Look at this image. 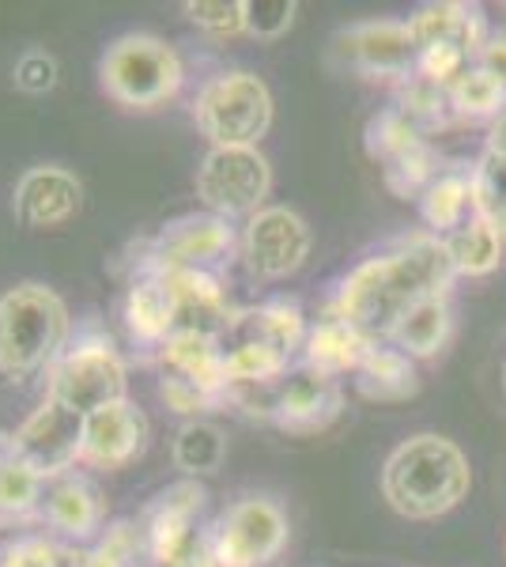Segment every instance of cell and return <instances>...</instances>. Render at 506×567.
Returning <instances> with one entry per match:
<instances>
[{"label": "cell", "instance_id": "cell-23", "mask_svg": "<svg viewBox=\"0 0 506 567\" xmlns=\"http://www.w3.org/2000/svg\"><path fill=\"white\" fill-rule=\"evenodd\" d=\"M374 344L379 341H371L363 329H355L352 322L333 315V310H326V315L310 326L299 363L329 374V379H348V374L359 371V363L366 360V352H371Z\"/></svg>", "mask_w": 506, "mask_h": 567}, {"label": "cell", "instance_id": "cell-5", "mask_svg": "<svg viewBox=\"0 0 506 567\" xmlns=\"http://www.w3.org/2000/svg\"><path fill=\"white\" fill-rule=\"evenodd\" d=\"M193 122L211 148H257L272 130V91L250 69L216 72L193 95Z\"/></svg>", "mask_w": 506, "mask_h": 567}, {"label": "cell", "instance_id": "cell-1", "mask_svg": "<svg viewBox=\"0 0 506 567\" xmlns=\"http://www.w3.org/2000/svg\"><path fill=\"white\" fill-rule=\"evenodd\" d=\"M457 272L438 235L416 231L359 258L337 280L329 310L363 329L371 341H385L412 307L431 296H450Z\"/></svg>", "mask_w": 506, "mask_h": 567}, {"label": "cell", "instance_id": "cell-31", "mask_svg": "<svg viewBox=\"0 0 506 567\" xmlns=\"http://www.w3.org/2000/svg\"><path fill=\"white\" fill-rule=\"evenodd\" d=\"M72 553L50 534H20L0 548V567H69Z\"/></svg>", "mask_w": 506, "mask_h": 567}, {"label": "cell", "instance_id": "cell-24", "mask_svg": "<svg viewBox=\"0 0 506 567\" xmlns=\"http://www.w3.org/2000/svg\"><path fill=\"white\" fill-rule=\"evenodd\" d=\"M450 341H454V303H450V296L423 299V303L412 307L409 315L393 326V333L385 337V344L401 349L416 363L438 360Z\"/></svg>", "mask_w": 506, "mask_h": 567}, {"label": "cell", "instance_id": "cell-36", "mask_svg": "<svg viewBox=\"0 0 506 567\" xmlns=\"http://www.w3.org/2000/svg\"><path fill=\"white\" fill-rule=\"evenodd\" d=\"M473 65H481L487 76L499 80V84L506 87V31H499V34L492 31V39L484 42V50L476 53Z\"/></svg>", "mask_w": 506, "mask_h": 567}, {"label": "cell", "instance_id": "cell-37", "mask_svg": "<svg viewBox=\"0 0 506 567\" xmlns=\"http://www.w3.org/2000/svg\"><path fill=\"white\" fill-rule=\"evenodd\" d=\"M481 159L487 163H495V167H503L506 171V110L499 117H495L492 125H487V133H484V152H481Z\"/></svg>", "mask_w": 506, "mask_h": 567}, {"label": "cell", "instance_id": "cell-35", "mask_svg": "<svg viewBox=\"0 0 506 567\" xmlns=\"http://www.w3.org/2000/svg\"><path fill=\"white\" fill-rule=\"evenodd\" d=\"M167 567H219V560H216V548H211V529L205 526L200 529L193 542L182 548L178 556L167 564Z\"/></svg>", "mask_w": 506, "mask_h": 567}, {"label": "cell", "instance_id": "cell-20", "mask_svg": "<svg viewBox=\"0 0 506 567\" xmlns=\"http://www.w3.org/2000/svg\"><path fill=\"white\" fill-rule=\"evenodd\" d=\"M122 322L128 341L152 355L178 333L174 296L159 272H133L128 277V288L122 296Z\"/></svg>", "mask_w": 506, "mask_h": 567}, {"label": "cell", "instance_id": "cell-4", "mask_svg": "<svg viewBox=\"0 0 506 567\" xmlns=\"http://www.w3.org/2000/svg\"><path fill=\"white\" fill-rule=\"evenodd\" d=\"M99 80L117 106L155 110L167 106L182 91L186 65L167 39L148 31H128L106 45L103 61H99Z\"/></svg>", "mask_w": 506, "mask_h": 567}, {"label": "cell", "instance_id": "cell-39", "mask_svg": "<svg viewBox=\"0 0 506 567\" xmlns=\"http://www.w3.org/2000/svg\"><path fill=\"white\" fill-rule=\"evenodd\" d=\"M503 556H506V537H503Z\"/></svg>", "mask_w": 506, "mask_h": 567}, {"label": "cell", "instance_id": "cell-11", "mask_svg": "<svg viewBox=\"0 0 506 567\" xmlns=\"http://www.w3.org/2000/svg\"><path fill=\"white\" fill-rule=\"evenodd\" d=\"M12 454L42 481L64 477L84 465V416L58 398H42L12 432Z\"/></svg>", "mask_w": 506, "mask_h": 567}, {"label": "cell", "instance_id": "cell-30", "mask_svg": "<svg viewBox=\"0 0 506 567\" xmlns=\"http://www.w3.org/2000/svg\"><path fill=\"white\" fill-rule=\"evenodd\" d=\"M136 560H144L141 529H136V523H125L122 518V523H110L91 542V548L72 556L69 567H133Z\"/></svg>", "mask_w": 506, "mask_h": 567}, {"label": "cell", "instance_id": "cell-17", "mask_svg": "<svg viewBox=\"0 0 506 567\" xmlns=\"http://www.w3.org/2000/svg\"><path fill=\"white\" fill-rule=\"evenodd\" d=\"M148 416L133 401H114L84 416V465L91 470H125L148 446Z\"/></svg>", "mask_w": 506, "mask_h": 567}, {"label": "cell", "instance_id": "cell-8", "mask_svg": "<svg viewBox=\"0 0 506 567\" xmlns=\"http://www.w3.org/2000/svg\"><path fill=\"white\" fill-rule=\"evenodd\" d=\"M219 567H269L288 548V511L265 492H246L208 526Z\"/></svg>", "mask_w": 506, "mask_h": 567}, {"label": "cell", "instance_id": "cell-3", "mask_svg": "<svg viewBox=\"0 0 506 567\" xmlns=\"http://www.w3.org/2000/svg\"><path fill=\"white\" fill-rule=\"evenodd\" d=\"M72 315L50 284L27 280L0 296V379L27 382L72 341Z\"/></svg>", "mask_w": 506, "mask_h": 567}, {"label": "cell", "instance_id": "cell-28", "mask_svg": "<svg viewBox=\"0 0 506 567\" xmlns=\"http://www.w3.org/2000/svg\"><path fill=\"white\" fill-rule=\"evenodd\" d=\"M171 458L178 465L182 477L189 481H200V477H211V473L224 465L227 458V435L216 420L200 416V420H186V424L174 432V443H171Z\"/></svg>", "mask_w": 506, "mask_h": 567}, {"label": "cell", "instance_id": "cell-22", "mask_svg": "<svg viewBox=\"0 0 506 567\" xmlns=\"http://www.w3.org/2000/svg\"><path fill=\"white\" fill-rule=\"evenodd\" d=\"M307 333H310V322L296 299H265V303H257V307H238L224 341H257V344H269V349L283 352L288 360H296V355H302Z\"/></svg>", "mask_w": 506, "mask_h": 567}, {"label": "cell", "instance_id": "cell-10", "mask_svg": "<svg viewBox=\"0 0 506 567\" xmlns=\"http://www.w3.org/2000/svg\"><path fill=\"white\" fill-rule=\"evenodd\" d=\"M314 235L310 224L288 205H265L238 231V261L254 280H288L307 265Z\"/></svg>", "mask_w": 506, "mask_h": 567}, {"label": "cell", "instance_id": "cell-25", "mask_svg": "<svg viewBox=\"0 0 506 567\" xmlns=\"http://www.w3.org/2000/svg\"><path fill=\"white\" fill-rule=\"evenodd\" d=\"M420 205V219L423 231L438 235V239H450L457 227H465L468 219L481 213V200H476V182H473V167L468 171H443L423 197Z\"/></svg>", "mask_w": 506, "mask_h": 567}, {"label": "cell", "instance_id": "cell-29", "mask_svg": "<svg viewBox=\"0 0 506 567\" xmlns=\"http://www.w3.org/2000/svg\"><path fill=\"white\" fill-rule=\"evenodd\" d=\"M450 106H454L457 122H487L492 125L495 117L506 110V87L499 80H492L481 65H468L454 84L446 87Z\"/></svg>", "mask_w": 506, "mask_h": 567}, {"label": "cell", "instance_id": "cell-9", "mask_svg": "<svg viewBox=\"0 0 506 567\" xmlns=\"http://www.w3.org/2000/svg\"><path fill=\"white\" fill-rule=\"evenodd\" d=\"M272 167L261 148H208L197 167L200 208L224 219H250L265 208Z\"/></svg>", "mask_w": 506, "mask_h": 567}, {"label": "cell", "instance_id": "cell-12", "mask_svg": "<svg viewBox=\"0 0 506 567\" xmlns=\"http://www.w3.org/2000/svg\"><path fill=\"white\" fill-rule=\"evenodd\" d=\"M333 58L363 80L409 84L416 76V42L409 20H359L337 31Z\"/></svg>", "mask_w": 506, "mask_h": 567}, {"label": "cell", "instance_id": "cell-2", "mask_svg": "<svg viewBox=\"0 0 506 567\" xmlns=\"http://www.w3.org/2000/svg\"><path fill=\"white\" fill-rule=\"evenodd\" d=\"M473 492V465L454 439L416 432L390 451L382 465V499L409 523H435Z\"/></svg>", "mask_w": 506, "mask_h": 567}, {"label": "cell", "instance_id": "cell-18", "mask_svg": "<svg viewBox=\"0 0 506 567\" xmlns=\"http://www.w3.org/2000/svg\"><path fill=\"white\" fill-rule=\"evenodd\" d=\"M167 280L174 310H178V329L189 333H208L224 341L227 329H231L238 307L227 296V284L219 272H200V269H171L159 272Z\"/></svg>", "mask_w": 506, "mask_h": 567}, {"label": "cell", "instance_id": "cell-38", "mask_svg": "<svg viewBox=\"0 0 506 567\" xmlns=\"http://www.w3.org/2000/svg\"><path fill=\"white\" fill-rule=\"evenodd\" d=\"M16 462V454H12V432H0V481H4V473H8V465Z\"/></svg>", "mask_w": 506, "mask_h": 567}, {"label": "cell", "instance_id": "cell-7", "mask_svg": "<svg viewBox=\"0 0 506 567\" xmlns=\"http://www.w3.org/2000/svg\"><path fill=\"white\" fill-rule=\"evenodd\" d=\"M231 258H238V231L231 219L200 208V213L167 219L148 243H141V258L133 261V272H219Z\"/></svg>", "mask_w": 506, "mask_h": 567}, {"label": "cell", "instance_id": "cell-27", "mask_svg": "<svg viewBox=\"0 0 506 567\" xmlns=\"http://www.w3.org/2000/svg\"><path fill=\"white\" fill-rule=\"evenodd\" d=\"M443 243L450 250V261H454L457 280L492 277L506 258V227L484 213H476L465 227H457V231Z\"/></svg>", "mask_w": 506, "mask_h": 567}, {"label": "cell", "instance_id": "cell-13", "mask_svg": "<svg viewBox=\"0 0 506 567\" xmlns=\"http://www.w3.org/2000/svg\"><path fill=\"white\" fill-rule=\"evenodd\" d=\"M205 507H208V488L200 481L182 477L155 492V496L144 503L141 518H136L144 560L152 567H167L174 556L205 529V523H200Z\"/></svg>", "mask_w": 506, "mask_h": 567}, {"label": "cell", "instance_id": "cell-34", "mask_svg": "<svg viewBox=\"0 0 506 567\" xmlns=\"http://www.w3.org/2000/svg\"><path fill=\"white\" fill-rule=\"evenodd\" d=\"M12 80H16V87L27 91V95H45V91H53L61 80L58 58L45 50H27L23 58L16 61Z\"/></svg>", "mask_w": 506, "mask_h": 567}, {"label": "cell", "instance_id": "cell-19", "mask_svg": "<svg viewBox=\"0 0 506 567\" xmlns=\"http://www.w3.org/2000/svg\"><path fill=\"white\" fill-rule=\"evenodd\" d=\"M409 31L412 42H416V53L431 50V45H450V50H462L473 61L484 50V42L492 39L484 8L465 4V0H431V4H420L409 16Z\"/></svg>", "mask_w": 506, "mask_h": 567}, {"label": "cell", "instance_id": "cell-16", "mask_svg": "<svg viewBox=\"0 0 506 567\" xmlns=\"http://www.w3.org/2000/svg\"><path fill=\"white\" fill-rule=\"evenodd\" d=\"M80 205H84V186L69 167H58V163H39V167L23 171L12 194L16 219L31 231L69 224L80 213Z\"/></svg>", "mask_w": 506, "mask_h": 567}, {"label": "cell", "instance_id": "cell-14", "mask_svg": "<svg viewBox=\"0 0 506 567\" xmlns=\"http://www.w3.org/2000/svg\"><path fill=\"white\" fill-rule=\"evenodd\" d=\"M344 413V382L329 379L307 363H296L276 386L272 424L288 435H318Z\"/></svg>", "mask_w": 506, "mask_h": 567}, {"label": "cell", "instance_id": "cell-21", "mask_svg": "<svg viewBox=\"0 0 506 567\" xmlns=\"http://www.w3.org/2000/svg\"><path fill=\"white\" fill-rule=\"evenodd\" d=\"M163 379H178L189 386L205 390L211 401H219V409L227 405V360H224V341L208 333H189L178 329L159 352H155Z\"/></svg>", "mask_w": 506, "mask_h": 567}, {"label": "cell", "instance_id": "cell-33", "mask_svg": "<svg viewBox=\"0 0 506 567\" xmlns=\"http://www.w3.org/2000/svg\"><path fill=\"white\" fill-rule=\"evenodd\" d=\"M296 12V0H242V27L257 42H276L291 31Z\"/></svg>", "mask_w": 506, "mask_h": 567}, {"label": "cell", "instance_id": "cell-6", "mask_svg": "<svg viewBox=\"0 0 506 567\" xmlns=\"http://www.w3.org/2000/svg\"><path fill=\"white\" fill-rule=\"evenodd\" d=\"M45 398H58L80 416L128 398L125 355L95 322L76 329L53 368L45 371Z\"/></svg>", "mask_w": 506, "mask_h": 567}, {"label": "cell", "instance_id": "cell-32", "mask_svg": "<svg viewBox=\"0 0 506 567\" xmlns=\"http://www.w3.org/2000/svg\"><path fill=\"white\" fill-rule=\"evenodd\" d=\"M186 20L208 39H235L246 34L242 27V0H186L182 4Z\"/></svg>", "mask_w": 506, "mask_h": 567}, {"label": "cell", "instance_id": "cell-15", "mask_svg": "<svg viewBox=\"0 0 506 567\" xmlns=\"http://www.w3.org/2000/svg\"><path fill=\"white\" fill-rule=\"evenodd\" d=\"M39 518L45 534L58 542H95L106 529V499L87 473H64L58 481H45Z\"/></svg>", "mask_w": 506, "mask_h": 567}, {"label": "cell", "instance_id": "cell-26", "mask_svg": "<svg viewBox=\"0 0 506 567\" xmlns=\"http://www.w3.org/2000/svg\"><path fill=\"white\" fill-rule=\"evenodd\" d=\"M352 386L359 398L379 401V405H393V401H409L420 393V368L416 360H409L401 349L379 341L366 360L359 363V371L352 374Z\"/></svg>", "mask_w": 506, "mask_h": 567}]
</instances>
